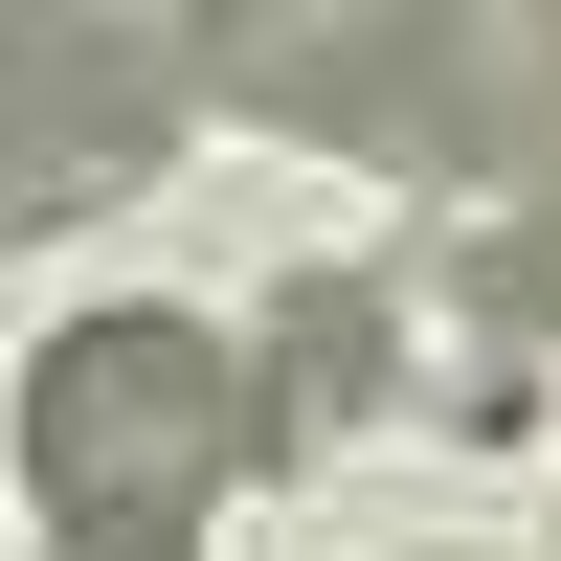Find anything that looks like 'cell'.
<instances>
[{"mask_svg": "<svg viewBox=\"0 0 561 561\" xmlns=\"http://www.w3.org/2000/svg\"><path fill=\"white\" fill-rule=\"evenodd\" d=\"M472 314H517V337H561V180H517V203L472 225Z\"/></svg>", "mask_w": 561, "mask_h": 561, "instance_id": "obj_4", "label": "cell"}, {"mask_svg": "<svg viewBox=\"0 0 561 561\" xmlns=\"http://www.w3.org/2000/svg\"><path fill=\"white\" fill-rule=\"evenodd\" d=\"M382 359H404L382 270H293V293H270V337H248V382H270V449H337L359 404H382Z\"/></svg>", "mask_w": 561, "mask_h": 561, "instance_id": "obj_3", "label": "cell"}, {"mask_svg": "<svg viewBox=\"0 0 561 561\" xmlns=\"http://www.w3.org/2000/svg\"><path fill=\"white\" fill-rule=\"evenodd\" d=\"M248 472H270V382L203 314H68L23 359V494L68 561H203Z\"/></svg>", "mask_w": 561, "mask_h": 561, "instance_id": "obj_1", "label": "cell"}, {"mask_svg": "<svg viewBox=\"0 0 561 561\" xmlns=\"http://www.w3.org/2000/svg\"><path fill=\"white\" fill-rule=\"evenodd\" d=\"M203 45H158L135 0H0V225H90L180 158Z\"/></svg>", "mask_w": 561, "mask_h": 561, "instance_id": "obj_2", "label": "cell"}]
</instances>
